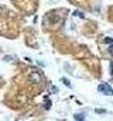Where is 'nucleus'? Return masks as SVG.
<instances>
[{
    "label": "nucleus",
    "instance_id": "f257e3e1",
    "mask_svg": "<svg viewBox=\"0 0 113 121\" xmlns=\"http://www.w3.org/2000/svg\"><path fill=\"white\" fill-rule=\"evenodd\" d=\"M28 82H31V83H42V82H44V78H42V75H41L40 72L34 70V72L30 75V78H28Z\"/></svg>",
    "mask_w": 113,
    "mask_h": 121
},
{
    "label": "nucleus",
    "instance_id": "f03ea898",
    "mask_svg": "<svg viewBox=\"0 0 113 121\" xmlns=\"http://www.w3.org/2000/svg\"><path fill=\"white\" fill-rule=\"evenodd\" d=\"M98 90L100 91V93H103V94H106V96H112L113 94V89L109 85H106V83L99 85V86H98Z\"/></svg>",
    "mask_w": 113,
    "mask_h": 121
},
{
    "label": "nucleus",
    "instance_id": "7ed1b4c3",
    "mask_svg": "<svg viewBox=\"0 0 113 121\" xmlns=\"http://www.w3.org/2000/svg\"><path fill=\"white\" fill-rule=\"evenodd\" d=\"M75 120H84L85 118V116L84 114H75V117H74Z\"/></svg>",
    "mask_w": 113,
    "mask_h": 121
},
{
    "label": "nucleus",
    "instance_id": "20e7f679",
    "mask_svg": "<svg viewBox=\"0 0 113 121\" xmlns=\"http://www.w3.org/2000/svg\"><path fill=\"white\" fill-rule=\"evenodd\" d=\"M62 82H64V85H66V86H68V87H72V86H71V83H69V82H68V80H66V79H65V78H64V79H62Z\"/></svg>",
    "mask_w": 113,
    "mask_h": 121
},
{
    "label": "nucleus",
    "instance_id": "39448f33",
    "mask_svg": "<svg viewBox=\"0 0 113 121\" xmlns=\"http://www.w3.org/2000/svg\"><path fill=\"white\" fill-rule=\"evenodd\" d=\"M50 91H51V93H55V91H58V89H56V87H51Z\"/></svg>",
    "mask_w": 113,
    "mask_h": 121
},
{
    "label": "nucleus",
    "instance_id": "423d86ee",
    "mask_svg": "<svg viewBox=\"0 0 113 121\" xmlns=\"http://www.w3.org/2000/svg\"><path fill=\"white\" fill-rule=\"evenodd\" d=\"M75 16H79V17H84V14H82V13H79V11H75Z\"/></svg>",
    "mask_w": 113,
    "mask_h": 121
},
{
    "label": "nucleus",
    "instance_id": "0eeeda50",
    "mask_svg": "<svg viewBox=\"0 0 113 121\" xmlns=\"http://www.w3.org/2000/svg\"><path fill=\"white\" fill-rule=\"evenodd\" d=\"M96 113H98V114H100V113H106V111H105V110H100V108H98V110H96Z\"/></svg>",
    "mask_w": 113,
    "mask_h": 121
},
{
    "label": "nucleus",
    "instance_id": "6e6552de",
    "mask_svg": "<svg viewBox=\"0 0 113 121\" xmlns=\"http://www.w3.org/2000/svg\"><path fill=\"white\" fill-rule=\"evenodd\" d=\"M109 51H110V52L113 54V45H110V47H109Z\"/></svg>",
    "mask_w": 113,
    "mask_h": 121
},
{
    "label": "nucleus",
    "instance_id": "1a4fd4ad",
    "mask_svg": "<svg viewBox=\"0 0 113 121\" xmlns=\"http://www.w3.org/2000/svg\"><path fill=\"white\" fill-rule=\"evenodd\" d=\"M110 68H112V75H113V62H112V65H110Z\"/></svg>",
    "mask_w": 113,
    "mask_h": 121
}]
</instances>
